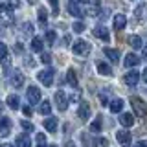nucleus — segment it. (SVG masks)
<instances>
[{
  "label": "nucleus",
  "mask_w": 147,
  "mask_h": 147,
  "mask_svg": "<svg viewBox=\"0 0 147 147\" xmlns=\"http://www.w3.org/2000/svg\"><path fill=\"white\" fill-rule=\"evenodd\" d=\"M131 103H132V109H134L136 116H140V118L147 116V103H145L144 99H140V98H136V96H132V98H131Z\"/></svg>",
  "instance_id": "obj_1"
},
{
  "label": "nucleus",
  "mask_w": 147,
  "mask_h": 147,
  "mask_svg": "<svg viewBox=\"0 0 147 147\" xmlns=\"http://www.w3.org/2000/svg\"><path fill=\"white\" fill-rule=\"evenodd\" d=\"M72 52L76 53V55H81V57H86V55L90 53V44L86 42V40H76L72 46Z\"/></svg>",
  "instance_id": "obj_2"
},
{
  "label": "nucleus",
  "mask_w": 147,
  "mask_h": 147,
  "mask_svg": "<svg viewBox=\"0 0 147 147\" xmlns=\"http://www.w3.org/2000/svg\"><path fill=\"white\" fill-rule=\"evenodd\" d=\"M53 77H55V72H53V68H48V70H40L39 74H37V79H39L40 83H42L44 86H52V83H53Z\"/></svg>",
  "instance_id": "obj_3"
},
{
  "label": "nucleus",
  "mask_w": 147,
  "mask_h": 147,
  "mask_svg": "<svg viewBox=\"0 0 147 147\" xmlns=\"http://www.w3.org/2000/svg\"><path fill=\"white\" fill-rule=\"evenodd\" d=\"M116 140H118V144L121 147H131V144H132V136H131L129 131H118L116 132Z\"/></svg>",
  "instance_id": "obj_4"
},
{
  "label": "nucleus",
  "mask_w": 147,
  "mask_h": 147,
  "mask_svg": "<svg viewBox=\"0 0 147 147\" xmlns=\"http://www.w3.org/2000/svg\"><path fill=\"white\" fill-rule=\"evenodd\" d=\"M0 17H2L4 22L11 24L13 22V7L9 4H0Z\"/></svg>",
  "instance_id": "obj_5"
},
{
  "label": "nucleus",
  "mask_w": 147,
  "mask_h": 147,
  "mask_svg": "<svg viewBox=\"0 0 147 147\" xmlns=\"http://www.w3.org/2000/svg\"><path fill=\"white\" fill-rule=\"evenodd\" d=\"M140 72L138 70H131V72H127L125 76H123V81H125V85L129 86H136L138 85V81H140Z\"/></svg>",
  "instance_id": "obj_6"
},
{
  "label": "nucleus",
  "mask_w": 147,
  "mask_h": 147,
  "mask_svg": "<svg viewBox=\"0 0 147 147\" xmlns=\"http://www.w3.org/2000/svg\"><path fill=\"white\" fill-rule=\"evenodd\" d=\"M55 103H57V109L59 110H66L68 109V98L64 96L63 90H57V92H55Z\"/></svg>",
  "instance_id": "obj_7"
},
{
  "label": "nucleus",
  "mask_w": 147,
  "mask_h": 147,
  "mask_svg": "<svg viewBox=\"0 0 147 147\" xmlns=\"http://www.w3.org/2000/svg\"><path fill=\"white\" fill-rule=\"evenodd\" d=\"M26 96H28V101H30L31 105H37L40 101V90L37 88V86H30L26 92Z\"/></svg>",
  "instance_id": "obj_8"
},
{
  "label": "nucleus",
  "mask_w": 147,
  "mask_h": 147,
  "mask_svg": "<svg viewBox=\"0 0 147 147\" xmlns=\"http://www.w3.org/2000/svg\"><path fill=\"white\" fill-rule=\"evenodd\" d=\"M77 116L81 118V121H88V118H90V105L86 103V101H81L79 109H77Z\"/></svg>",
  "instance_id": "obj_9"
},
{
  "label": "nucleus",
  "mask_w": 147,
  "mask_h": 147,
  "mask_svg": "<svg viewBox=\"0 0 147 147\" xmlns=\"http://www.w3.org/2000/svg\"><path fill=\"white\" fill-rule=\"evenodd\" d=\"M9 83H11L13 88H20V86L24 85V74H20V72H13L11 76H9Z\"/></svg>",
  "instance_id": "obj_10"
},
{
  "label": "nucleus",
  "mask_w": 147,
  "mask_h": 147,
  "mask_svg": "<svg viewBox=\"0 0 147 147\" xmlns=\"http://www.w3.org/2000/svg\"><path fill=\"white\" fill-rule=\"evenodd\" d=\"M9 132H11V119L2 116L0 118V134L2 136H7Z\"/></svg>",
  "instance_id": "obj_11"
},
{
  "label": "nucleus",
  "mask_w": 147,
  "mask_h": 147,
  "mask_svg": "<svg viewBox=\"0 0 147 147\" xmlns=\"http://www.w3.org/2000/svg\"><path fill=\"white\" fill-rule=\"evenodd\" d=\"M66 7H68V11H70V15H74V17H83L85 15V11L79 7V4H77L76 0H70Z\"/></svg>",
  "instance_id": "obj_12"
},
{
  "label": "nucleus",
  "mask_w": 147,
  "mask_h": 147,
  "mask_svg": "<svg viewBox=\"0 0 147 147\" xmlns=\"http://www.w3.org/2000/svg\"><path fill=\"white\" fill-rule=\"evenodd\" d=\"M98 39H101V40H105V42H109L110 40V35H109V31H107V28H103V26H96L94 28V31H92Z\"/></svg>",
  "instance_id": "obj_13"
},
{
  "label": "nucleus",
  "mask_w": 147,
  "mask_h": 147,
  "mask_svg": "<svg viewBox=\"0 0 147 147\" xmlns=\"http://www.w3.org/2000/svg\"><path fill=\"white\" fill-rule=\"evenodd\" d=\"M57 125H59V119L55 116H50V118L44 119V129L48 132H55V131H57Z\"/></svg>",
  "instance_id": "obj_14"
},
{
  "label": "nucleus",
  "mask_w": 147,
  "mask_h": 147,
  "mask_svg": "<svg viewBox=\"0 0 147 147\" xmlns=\"http://www.w3.org/2000/svg\"><path fill=\"white\" fill-rule=\"evenodd\" d=\"M125 26H127V17H125V15H121V13L114 15V30L121 31Z\"/></svg>",
  "instance_id": "obj_15"
},
{
  "label": "nucleus",
  "mask_w": 147,
  "mask_h": 147,
  "mask_svg": "<svg viewBox=\"0 0 147 147\" xmlns=\"http://www.w3.org/2000/svg\"><path fill=\"white\" fill-rule=\"evenodd\" d=\"M119 123H121L123 127H132L134 125V116H132L131 112H123L121 116H119Z\"/></svg>",
  "instance_id": "obj_16"
},
{
  "label": "nucleus",
  "mask_w": 147,
  "mask_h": 147,
  "mask_svg": "<svg viewBox=\"0 0 147 147\" xmlns=\"http://www.w3.org/2000/svg\"><path fill=\"white\" fill-rule=\"evenodd\" d=\"M103 53L107 55V59H110V63H114V64L119 61V52L114 50V48H103Z\"/></svg>",
  "instance_id": "obj_17"
},
{
  "label": "nucleus",
  "mask_w": 147,
  "mask_h": 147,
  "mask_svg": "<svg viewBox=\"0 0 147 147\" xmlns=\"http://www.w3.org/2000/svg\"><path fill=\"white\" fill-rule=\"evenodd\" d=\"M127 42H129V46H131V48H134V50H140V48H144V42H142V37H138V35H129Z\"/></svg>",
  "instance_id": "obj_18"
},
{
  "label": "nucleus",
  "mask_w": 147,
  "mask_h": 147,
  "mask_svg": "<svg viewBox=\"0 0 147 147\" xmlns=\"http://www.w3.org/2000/svg\"><path fill=\"white\" fill-rule=\"evenodd\" d=\"M134 17L138 18V20H145V18H147V4H140V6H136Z\"/></svg>",
  "instance_id": "obj_19"
},
{
  "label": "nucleus",
  "mask_w": 147,
  "mask_h": 147,
  "mask_svg": "<svg viewBox=\"0 0 147 147\" xmlns=\"http://www.w3.org/2000/svg\"><path fill=\"white\" fill-rule=\"evenodd\" d=\"M66 81L70 83V86H74V88L79 86V83H77V76H76V70H74V68H70V70L66 72Z\"/></svg>",
  "instance_id": "obj_20"
},
{
  "label": "nucleus",
  "mask_w": 147,
  "mask_h": 147,
  "mask_svg": "<svg viewBox=\"0 0 147 147\" xmlns=\"http://www.w3.org/2000/svg\"><path fill=\"white\" fill-rule=\"evenodd\" d=\"M15 145H17V147H31L30 136H28V134H20V136H17Z\"/></svg>",
  "instance_id": "obj_21"
},
{
  "label": "nucleus",
  "mask_w": 147,
  "mask_h": 147,
  "mask_svg": "<svg viewBox=\"0 0 147 147\" xmlns=\"http://www.w3.org/2000/svg\"><path fill=\"white\" fill-rule=\"evenodd\" d=\"M138 63H140V59H138L134 53H127L125 55V66L134 68V66H138Z\"/></svg>",
  "instance_id": "obj_22"
},
{
  "label": "nucleus",
  "mask_w": 147,
  "mask_h": 147,
  "mask_svg": "<svg viewBox=\"0 0 147 147\" xmlns=\"http://www.w3.org/2000/svg\"><path fill=\"white\" fill-rule=\"evenodd\" d=\"M42 39H40V37H33V39H31V52H42Z\"/></svg>",
  "instance_id": "obj_23"
},
{
  "label": "nucleus",
  "mask_w": 147,
  "mask_h": 147,
  "mask_svg": "<svg viewBox=\"0 0 147 147\" xmlns=\"http://www.w3.org/2000/svg\"><path fill=\"white\" fill-rule=\"evenodd\" d=\"M7 105H9V109L17 110L18 107H20V99H18V96H15V94L7 96Z\"/></svg>",
  "instance_id": "obj_24"
},
{
  "label": "nucleus",
  "mask_w": 147,
  "mask_h": 147,
  "mask_svg": "<svg viewBox=\"0 0 147 147\" xmlns=\"http://www.w3.org/2000/svg\"><path fill=\"white\" fill-rule=\"evenodd\" d=\"M101 125H103V118L98 116L94 119V123L90 125V132H94V134H96V132H101Z\"/></svg>",
  "instance_id": "obj_25"
},
{
  "label": "nucleus",
  "mask_w": 147,
  "mask_h": 147,
  "mask_svg": "<svg viewBox=\"0 0 147 147\" xmlns=\"http://www.w3.org/2000/svg\"><path fill=\"white\" fill-rule=\"evenodd\" d=\"M98 72L101 76H112V68H110L107 63H99L98 64Z\"/></svg>",
  "instance_id": "obj_26"
},
{
  "label": "nucleus",
  "mask_w": 147,
  "mask_h": 147,
  "mask_svg": "<svg viewBox=\"0 0 147 147\" xmlns=\"http://www.w3.org/2000/svg\"><path fill=\"white\" fill-rule=\"evenodd\" d=\"M121 109H123V101L121 99H112L110 101V110H112V112H121Z\"/></svg>",
  "instance_id": "obj_27"
},
{
  "label": "nucleus",
  "mask_w": 147,
  "mask_h": 147,
  "mask_svg": "<svg viewBox=\"0 0 147 147\" xmlns=\"http://www.w3.org/2000/svg\"><path fill=\"white\" fill-rule=\"evenodd\" d=\"M39 112L44 114V116H48V114L52 112V105H50V101H42V103L39 105Z\"/></svg>",
  "instance_id": "obj_28"
},
{
  "label": "nucleus",
  "mask_w": 147,
  "mask_h": 147,
  "mask_svg": "<svg viewBox=\"0 0 147 147\" xmlns=\"http://www.w3.org/2000/svg\"><path fill=\"white\" fill-rule=\"evenodd\" d=\"M22 33H24L26 37L31 35L33 33V24H31V22H24V24H22Z\"/></svg>",
  "instance_id": "obj_29"
},
{
  "label": "nucleus",
  "mask_w": 147,
  "mask_h": 147,
  "mask_svg": "<svg viewBox=\"0 0 147 147\" xmlns=\"http://www.w3.org/2000/svg\"><path fill=\"white\" fill-rule=\"evenodd\" d=\"M55 39H57V35H55L53 30H48V31H46V42H48L50 46L55 42Z\"/></svg>",
  "instance_id": "obj_30"
},
{
  "label": "nucleus",
  "mask_w": 147,
  "mask_h": 147,
  "mask_svg": "<svg viewBox=\"0 0 147 147\" xmlns=\"http://www.w3.org/2000/svg\"><path fill=\"white\" fill-rule=\"evenodd\" d=\"M46 20H48V13H46V9L44 7H39V22L44 26Z\"/></svg>",
  "instance_id": "obj_31"
},
{
  "label": "nucleus",
  "mask_w": 147,
  "mask_h": 147,
  "mask_svg": "<svg viewBox=\"0 0 147 147\" xmlns=\"http://www.w3.org/2000/svg\"><path fill=\"white\" fill-rule=\"evenodd\" d=\"M72 30L76 31V33H83V31H85V24H83L81 20H77V22H74V24H72Z\"/></svg>",
  "instance_id": "obj_32"
},
{
  "label": "nucleus",
  "mask_w": 147,
  "mask_h": 147,
  "mask_svg": "<svg viewBox=\"0 0 147 147\" xmlns=\"http://www.w3.org/2000/svg\"><path fill=\"white\" fill-rule=\"evenodd\" d=\"M37 147H48V145H46V138H44L42 132L37 134Z\"/></svg>",
  "instance_id": "obj_33"
},
{
  "label": "nucleus",
  "mask_w": 147,
  "mask_h": 147,
  "mask_svg": "<svg viewBox=\"0 0 147 147\" xmlns=\"http://www.w3.org/2000/svg\"><path fill=\"white\" fill-rule=\"evenodd\" d=\"M20 127L24 129V131H28V132H33V131H35V129H33V125H31L30 121H24V119L20 121Z\"/></svg>",
  "instance_id": "obj_34"
},
{
  "label": "nucleus",
  "mask_w": 147,
  "mask_h": 147,
  "mask_svg": "<svg viewBox=\"0 0 147 147\" xmlns=\"http://www.w3.org/2000/svg\"><path fill=\"white\" fill-rule=\"evenodd\" d=\"M4 57H7V46L4 42H0V61H2Z\"/></svg>",
  "instance_id": "obj_35"
},
{
  "label": "nucleus",
  "mask_w": 147,
  "mask_h": 147,
  "mask_svg": "<svg viewBox=\"0 0 147 147\" xmlns=\"http://www.w3.org/2000/svg\"><path fill=\"white\" fill-rule=\"evenodd\" d=\"M50 4H52V13L57 15L59 13V0H50Z\"/></svg>",
  "instance_id": "obj_36"
},
{
  "label": "nucleus",
  "mask_w": 147,
  "mask_h": 147,
  "mask_svg": "<svg viewBox=\"0 0 147 147\" xmlns=\"http://www.w3.org/2000/svg\"><path fill=\"white\" fill-rule=\"evenodd\" d=\"M40 61H42L44 64H50V63H52V57H50V53H42V55H40Z\"/></svg>",
  "instance_id": "obj_37"
},
{
  "label": "nucleus",
  "mask_w": 147,
  "mask_h": 147,
  "mask_svg": "<svg viewBox=\"0 0 147 147\" xmlns=\"http://www.w3.org/2000/svg\"><path fill=\"white\" fill-rule=\"evenodd\" d=\"M99 99H101V105H105V107H107V103H109V96L105 94V92H101V94H99Z\"/></svg>",
  "instance_id": "obj_38"
},
{
  "label": "nucleus",
  "mask_w": 147,
  "mask_h": 147,
  "mask_svg": "<svg viewBox=\"0 0 147 147\" xmlns=\"http://www.w3.org/2000/svg\"><path fill=\"white\" fill-rule=\"evenodd\" d=\"M88 6H96V7H101V0H88Z\"/></svg>",
  "instance_id": "obj_39"
},
{
  "label": "nucleus",
  "mask_w": 147,
  "mask_h": 147,
  "mask_svg": "<svg viewBox=\"0 0 147 147\" xmlns=\"http://www.w3.org/2000/svg\"><path fill=\"white\" fill-rule=\"evenodd\" d=\"M134 147H147V140H142V142H136Z\"/></svg>",
  "instance_id": "obj_40"
},
{
  "label": "nucleus",
  "mask_w": 147,
  "mask_h": 147,
  "mask_svg": "<svg viewBox=\"0 0 147 147\" xmlns=\"http://www.w3.org/2000/svg\"><path fill=\"white\" fill-rule=\"evenodd\" d=\"M22 110H24V114H26V116H31V109H30V107H24Z\"/></svg>",
  "instance_id": "obj_41"
},
{
  "label": "nucleus",
  "mask_w": 147,
  "mask_h": 147,
  "mask_svg": "<svg viewBox=\"0 0 147 147\" xmlns=\"http://www.w3.org/2000/svg\"><path fill=\"white\" fill-rule=\"evenodd\" d=\"M142 79H144V81L147 83V68H145V70H144V72H142Z\"/></svg>",
  "instance_id": "obj_42"
},
{
  "label": "nucleus",
  "mask_w": 147,
  "mask_h": 147,
  "mask_svg": "<svg viewBox=\"0 0 147 147\" xmlns=\"http://www.w3.org/2000/svg\"><path fill=\"white\" fill-rule=\"evenodd\" d=\"M99 144H101V145H105V147H107V145H109V142H107V140H105V138H101V140H99Z\"/></svg>",
  "instance_id": "obj_43"
},
{
  "label": "nucleus",
  "mask_w": 147,
  "mask_h": 147,
  "mask_svg": "<svg viewBox=\"0 0 147 147\" xmlns=\"http://www.w3.org/2000/svg\"><path fill=\"white\" fill-rule=\"evenodd\" d=\"M144 59L147 61V48H144Z\"/></svg>",
  "instance_id": "obj_44"
},
{
  "label": "nucleus",
  "mask_w": 147,
  "mask_h": 147,
  "mask_svg": "<svg viewBox=\"0 0 147 147\" xmlns=\"http://www.w3.org/2000/svg\"><path fill=\"white\" fill-rule=\"evenodd\" d=\"M0 147H13V145H11V144H2Z\"/></svg>",
  "instance_id": "obj_45"
},
{
  "label": "nucleus",
  "mask_w": 147,
  "mask_h": 147,
  "mask_svg": "<svg viewBox=\"0 0 147 147\" xmlns=\"http://www.w3.org/2000/svg\"><path fill=\"white\" fill-rule=\"evenodd\" d=\"M66 147H76V145H74L72 142H68V144H66Z\"/></svg>",
  "instance_id": "obj_46"
},
{
  "label": "nucleus",
  "mask_w": 147,
  "mask_h": 147,
  "mask_svg": "<svg viewBox=\"0 0 147 147\" xmlns=\"http://www.w3.org/2000/svg\"><path fill=\"white\" fill-rule=\"evenodd\" d=\"M2 109H4V103H2V101H0V112H2Z\"/></svg>",
  "instance_id": "obj_47"
},
{
  "label": "nucleus",
  "mask_w": 147,
  "mask_h": 147,
  "mask_svg": "<svg viewBox=\"0 0 147 147\" xmlns=\"http://www.w3.org/2000/svg\"><path fill=\"white\" fill-rule=\"evenodd\" d=\"M28 2H30V4H35V2H37V0H28Z\"/></svg>",
  "instance_id": "obj_48"
},
{
  "label": "nucleus",
  "mask_w": 147,
  "mask_h": 147,
  "mask_svg": "<svg viewBox=\"0 0 147 147\" xmlns=\"http://www.w3.org/2000/svg\"><path fill=\"white\" fill-rule=\"evenodd\" d=\"M76 2H86V0H76Z\"/></svg>",
  "instance_id": "obj_49"
},
{
  "label": "nucleus",
  "mask_w": 147,
  "mask_h": 147,
  "mask_svg": "<svg viewBox=\"0 0 147 147\" xmlns=\"http://www.w3.org/2000/svg\"><path fill=\"white\" fill-rule=\"evenodd\" d=\"M50 147H57V145H50Z\"/></svg>",
  "instance_id": "obj_50"
}]
</instances>
